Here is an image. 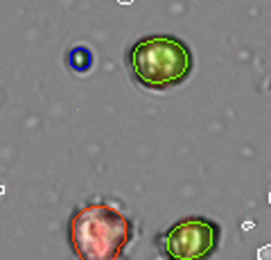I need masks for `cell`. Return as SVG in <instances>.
Here are the masks:
<instances>
[{"mask_svg": "<svg viewBox=\"0 0 271 260\" xmlns=\"http://www.w3.org/2000/svg\"><path fill=\"white\" fill-rule=\"evenodd\" d=\"M68 240L77 260H122L134 222L109 201H90L70 217Z\"/></svg>", "mask_w": 271, "mask_h": 260, "instance_id": "1", "label": "cell"}, {"mask_svg": "<svg viewBox=\"0 0 271 260\" xmlns=\"http://www.w3.org/2000/svg\"><path fill=\"white\" fill-rule=\"evenodd\" d=\"M190 47L167 34H154L136 41L129 50V68L134 79L145 89L165 91L179 86L192 72Z\"/></svg>", "mask_w": 271, "mask_h": 260, "instance_id": "2", "label": "cell"}, {"mask_svg": "<svg viewBox=\"0 0 271 260\" xmlns=\"http://www.w3.org/2000/svg\"><path fill=\"white\" fill-rule=\"evenodd\" d=\"M222 229L208 217H185L160 236V249L167 260H208L219 247Z\"/></svg>", "mask_w": 271, "mask_h": 260, "instance_id": "3", "label": "cell"}, {"mask_svg": "<svg viewBox=\"0 0 271 260\" xmlns=\"http://www.w3.org/2000/svg\"><path fill=\"white\" fill-rule=\"evenodd\" d=\"M258 260H271V244H265V247L258 251Z\"/></svg>", "mask_w": 271, "mask_h": 260, "instance_id": "4", "label": "cell"}, {"mask_svg": "<svg viewBox=\"0 0 271 260\" xmlns=\"http://www.w3.org/2000/svg\"><path fill=\"white\" fill-rule=\"evenodd\" d=\"M2 192H5V188H2V186H0V195H2Z\"/></svg>", "mask_w": 271, "mask_h": 260, "instance_id": "5", "label": "cell"}, {"mask_svg": "<svg viewBox=\"0 0 271 260\" xmlns=\"http://www.w3.org/2000/svg\"><path fill=\"white\" fill-rule=\"evenodd\" d=\"M120 2H131V0H120Z\"/></svg>", "mask_w": 271, "mask_h": 260, "instance_id": "6", "label": "cell"}, {"mask_svg": "<svg viewBox=\"0 0 271 260\" xmlns=\"http://www.w3.org/2000/svg\"><path fill=\"white\" fill-rule=\"evenodd\" d=\"M269 204H271V195H269Z\"/></svg>", "mask_w": 271, "mask_h": 260, "instance_id": "7", "label": "cell"}]
</instances>
